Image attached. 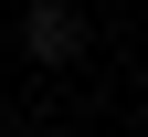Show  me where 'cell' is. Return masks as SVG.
Wrapping results in <instances>:
<instances>
[{
    "label": "cell",
    "instance_id": "1",
    "mask_svg": "<svg viewBox=\"0 0 148 137\" xmlns=\"http://www.w3.org/2000/svg\"><path fill=\"white\" fill-rule=\"evenodd\" d=\"M32 53H42V63H74V53H85V21H74V11H64V0H32Z\"/></svg>",
    "mask_w": 148,
    "mask_h": 137
}]
</instances>
